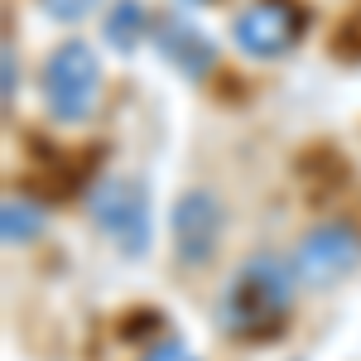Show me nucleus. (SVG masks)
I'll return each mask as SVG.
<instances>
[{"instance_id": "nucleus-9", "label": "nucleus", "mask_w": 361, "mask_h": 361, "mask_svg": "<svg viewBox=\"0 0 361 361\" xmlns=\"http://www.w3.org/2000/svg\"><path fill=\"white\" fill-rule=\"evenodd\" d=\"M44 231V207L34 202V197H5V207H0V236H5V246H29L34 236Z\"/></svg>"}, {"instance_id": "nucleus-11", "label": "nucleus", "mask_w": 361, "mask_h": 361, "mask_svg": "<svg viewBox=\"0 0 361 361\" xmlns=\"http://www.w3.org/2000/svg\"><path fill=\"white\" fill-rule=\"evenodd\" d=\"M140 361H197V357L188 352V347H183V342L164 337V342H154V347H149V352H145Z\"/></svg>"}, {"instance_id": "nucleus-5", "label": "nucleus", "mask_w": 361, "mask_h": 361, "mask_svg": "<svg viewBox=\"0 0 361 361\" xmlns=\"http://www.w3.org/2000/svg\"><path fill=\"white\" fill-rule=\"evenodd\" d=\"M304 29H308V10L299 0H250L231 25V39L246 58L270 63V58H284L289 49H299Z\"/></svg>"}, {"instance_id": "nucleus-3", "label": "nucleus", "mask_w": 361, "mask_h": 361, "mask_svg": "<svg viewBox=\"0 0 361 361\" xmlns=\"http://www.w3.org/2000/svg\"><path fill=\"white\" fill-rule=\"evenodd\" d=\"M87 212H92V226L102 236H111L121 255H145L149 250L154 222H149V188L140 178H126V173L102 178L87 197Z\"/></svg>"}, {"instance_id": "nucleus-1", "label": "nucleus", "mask_w": 361, "mask_h": 361, "mask_svg": "<svg viewBox=\"0 0 361 361\" xmlns=\"http://www.w3.org/2000/svg\"><path fill=\"white\" fill-rule=\"evenodd\" d=\"M294 294H299V275L289 255H275V250L246 255L217 299V323L236 342H270L284 328Z\"/></svg>"}, {"instance_id": "nucleus-2", "label": "nucleus", "mask_w": 361, "mask_h": 361, "mask_svg": "<svg viewBox=\"0 0 361 361\" xmlns=\"http://www.w3.org/2000/svg\"><path fill=\"white\" fill-rule=\"evenodd\" d=\"M39 92H44V111L63 121V126H78L97 111V97H102V63L87 49L82 39H68L58 44L54 54L44 58L39 68Z\"/></svg>"}, {"instance_id": "nucleus-12", "label": "nucleus", "mask_w": 361, "mask_h": 361, "mask_svg": "<svg viewBox=\"0 0 361 361\" xmlns=\"http://www.w3.org/2000/svg\"><path fill=\"white\" fill-rule=\"evenodd\" d=\"M0 63H5V92H0V102L15 106V92H20V63H15V44H10V39H5V58H0Z\"/></svg>"}, {"instance_id": "nucleus-7", "label": "nucleus", "mask_w": 361, "mask_h": 361, "mask_svg": "<svg viewBox=\"0 0 361 361\" xmlns=\"http://www.w3.org/2000/svg\"><path fill=\"white\" fill-rule=\"evenodd\" d=\"M154 44H159V54H164L169 68H173L178 78H188V82H202V78L217 68V44H212L188 15H159V20H154Z\"/></svg>"}, {"instance_id": "nucleus-10", "label": "nucleus", "mask_w": 361, "mask_h": 361, "mask_svg": "<svg viewBox=\"0 0 361 361\" xmlns=\"http://www.w3.org/2000/svg\"><path fill=\"white\" fill-rule=\"evenodd\" d=\"M39 5H44V15H54V20H68V25H73V20L92 15L102 0H39Z\"/></svg>"}, {"instance_id": "nucleus-8", "label": "nucleus", "mask_w": 361, "mask_h": 361, "mask_svg": "<svg viewBox=\"0 0 361 361\" xmlns=\"http://www.w3.org/2000/svg\"><path fill=\"white\" fill-rule=\"evenodd\" d=\"M102 34H106V44H111V49L135 54L140 44H145V34H154V20H149L145 0H116L111 15L102 20Z\"/></svg>"}, {"instance_id": "nucleus-4", "label": "nucleus", "mask_w": 361, "mask_h": 361, "mask_svg": "<svg viewBox=\"0 0 361 361\" xmlns=\"http://www.w3.org/2000/svg\"><path fill=\"white\" fill-rule=\"evenodd\" d=\"M289 265H294L304 289H333L337 279H347L361 265V231L342 217L308 226L299 236V246H294V255H289Z\"/></svg>"}, {"instance_id": "nucleus-6", "label": "nucleus", "mask_w": 361, "mask_h": 361, "mask_svg": "<svg viewBox=\"0 0 361 361\" xmlns=\"http://www.w3.org/2000/svg\"><path fill=\"white\" fill-rule=\"evenodd\" d=\"M169 231H173V255L197 270L207 265L217 246L226 236V207L212 188H183L178 202H173V217H169Z\"/></svg>"}, {"instance_id": "nucleus-13", "label": "nucleus", "mask_w": 361, "mask_h": 361, "mask_svg": "<svg viewBox=\"0 0 361 361\" xmlns=\"http://www.w3.org/2000/svg\"><path fill=\"white\" fill-rule=\"evenodd\" d=\"M193 5H217V0H193Z\"/></svg>"}]
</instances>
